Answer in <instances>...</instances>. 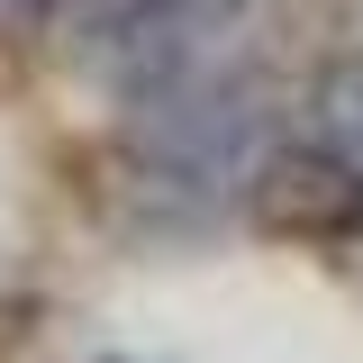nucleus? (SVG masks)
<instances>
[{
  "instance_id": "f257e3e1",
  "label": "nucleus",
  "mask_w": 363,
  "mask_h": 363,
  "mask_svg": "<svg viewBox=\"0 0 363 363\" xmlns=\"http://www.w3.org/2000/svg\"><path fill=\"white\" fill-rule=\"evenodd\" d=\"M245 200L272 236H363V164L327 155V145H291L245 173Z\"/></svg>"
},
{
  "instance_id": "f03ea898",
  "label": "nucleus",
  "mask_w": 363,
  "mask_h": 363,
  "mask_svg": "<svg viewBox=\"0 0 363 363\" xmlns=\"http://www.w3.org/2000/svg\"><path fill=\"white\" fill-rule=\"evenodd\" d=\"M309 136L327 145V155L363 164V55H336V64L309 82Z\"/></svg>"
}]
</instances>
